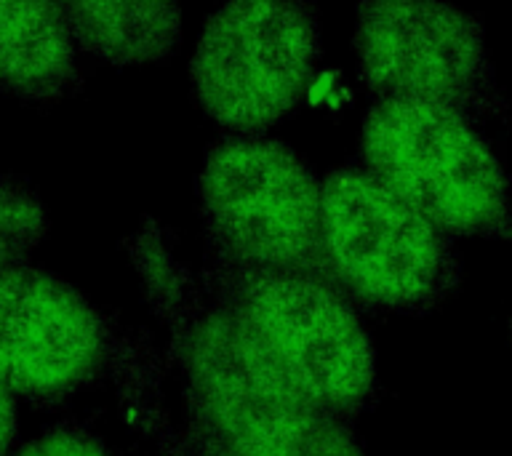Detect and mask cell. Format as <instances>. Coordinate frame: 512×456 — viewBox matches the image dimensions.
<instances>
[{
	"mask_svg": "<svg viewBox=\"0 0 512 456\" xmlns=\"http://www.w3.org/2000/svg\"><path fill=\"white\" fill-rule=\"evenodd\" d=\"M363 155L371 174L435 227L486 232L510 224V182L462 112L443 104L379 102L363 123Z\"/></svg>",
	"mask_w": 512,
	"mask_h": 456,
	"instance_id": "1",
	"label": "cell"
},
{
	"mask_svg": "<svg viewBox=\"0 0 512 456\" xmlns=\"http://www.w3.org/2000/svg\"><path fill=\"white\" fill-rule=\"evenodd\" d=\"M318 56L307 0H224L192 56V86L216 123L259 131L299 104Z\"/></svg>",
	"mask_w": 512,
	"mask_h": 456,
	"instance_id": "2",
	"label": "cell"
},
{
	"mask_svg": "<svg viewBox=\"0 0 512 456\" xmlns=\"http://www.w3.org/2000/svg\"><path fill=\"white\" fill-rule=\"evenodd\" d=\"M360 75L382 102L499 110L483 27L446 0H363L355 27Z\"/></svg>",
	"mask_w": 512,
	"mask_h": 456,
	"instance_id": "3",
	"label": "cell"
},
{
	"mask_svg": "<svg viewBox=\"0 0 512 456\" xmlns=\"http://www.w3.org/2000/svg\"><path fill=\"white\" fill-rule=\"evenodd\" d=\"M192 366L232 456H358L280 371L246 320H211L195 339Z\"/></svg>",
	"mask_w": 512,
	"mask_h": 456,
	"instance_id": "4",
	"label": "cell"
},
{
	"mask_svg": "<svg viewBox=\"0 0 512 456\" xmlns=\"http://www.w3.org/2000/svg\"><path fill=\"white\" fill-rule=\"evenodd\" d=\"M214 232L248 262L294 267L320 243L323 192L302 160L278 142L216 144L200 179Z\"/></svg>",
	"mask_w": 512,
	"mask_h": 456,
	"instance_id": "5",
	"label": "cell"
},
{
	"mask_svg": "<svg viewBox=\"0 0 512 456\" xmlns=\"http://www.w3.org/2000/svg\"><path fill=\"white\" fill-rule=\"evenodd\" d=\"M320 243L336 272L376 302L427 294L443 259L438 227L379 176L355 168L326 179Z\"/></svg>",
	"mask_w": 512,
	"mask_h": 456,
	"instance_id": "6",
	"label": "cell"
},
{
	"mask_svg": "<svg viewBox=\"0 0 512 456\" xmlns=\"http://www.w3.org/2000/svg\"><path fill=\"white\" fill-rule=\"evenodd\" d=\"M246 323L312 403H350L371 384V347L350 307L315 280L280 270L254 283Z\"/></svg>",
	"mask_w": 512,
	"mask_h": 456,
	"instance_id": "7",
	"label": "cell"
},
{
	"mask_svg": "<svg viewBox=\"0 0 512 456\" xmlns=\"http://www.w3.org/2000/svg\"><path fill=\"white\" fill-rule=\"evenodd\" d=\"M102 331L70 288L40 272H0V379L30 395H59L94 371Z\"/></svg>",
	"mask_w": 512,
	"mask_h": 456,
	"instance_id": "8",
	"label": "cell"
},
{
	"mask_svg": "<svg viewBox=\"0 0 512 456\" xmlns=\"http://www.w3.org/2000/svg\"><path fill=\"white\" fill-rule=\"evenodd\" d=\"M78 80L75 40L59 0H0V88L54 102Z\"/></svg>",
	"mask_w": 512,
	"mask_h": 456,
	"instance_id": "9",
	"label": "cell"
},
{
	"mask_svg": "<svg viewBox=\"0 0 512 456\" xmlns=\"http://www.w3.org/2000/svg\"><path fill=\"white\" fill-rule=\"evenodd\" d=\"M72 40L112 64H150L182 40L179 0H59Z\"/></svg>",
	"mask_w": 512,
	"mask_h": 456,
	"instance_id": "10",
	"label": "cell"
},
{
	"mask_svg": "<svg viewBox=\"0 0 512 456\" xmlns=\"http://www.w3.org/2000/svg\"><path fill=\"white\" fill-rule=\"evenodd\" d=\"M46 230L38 198L22 184L0 179V272L16 267Z\"/></svg>",
	"mask_w": 512,
	"mask_h": 456,
	"instance_id": "11",
	"label": "cell"
},
{
	"mask_svg": "<svg viewBox=\"0 0 512 456\" xmlns=\"http://www.w3.org/2000/svg\"><path fill=\"white\" fill-rule=\"evenodd\" d=\"M19 456H107L102 448L88 438L72 435V432H54L46 438L35 440L24 448Z\"/></svg>",
	"mask_w": 512,
	"mask_h": 456,
	"instance_id": "12",
	"label": "cell"
},
{
	"mask_svg": "<svg viewBox=\"0 0 512 456\" xmlns=\"http://www.w3.org/2000/svg\"><path fill=\"white\" fill-rule=\"evenodd\" d=\"M16 430V414H14V398H11V387L0 379V454L6 451L8 443L14 440Z\"/></svg>",
	"mask_w": 512,
	"mask_h": 456,
	"instance_id": "13",
	"label": "cell"
}]
</instances>
